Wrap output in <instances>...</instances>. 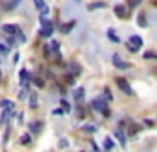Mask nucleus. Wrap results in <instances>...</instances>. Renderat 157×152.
I'll list each match as a JSON object with an SVG mask.
<instances>
[{
    "mask_svg": "<svg viewBox=\"0 0 157 152\" xmlns=\"http://www.w3.org/2000/svg\"><path fill=\"white\" fill-rule=\"evenodd\" d=\"M129 43L133 47H137V48H142V37H139V35H131L129 37Z\"/></svg>",
    "mask_w": 157,
    "mask_h": 152,
    "instance_id": "obj_8",
    "label": "nucleus"
},
{
    "mask_svg": "<svg viewBox=\"0 0 157 152\" xmlns=\"http://www.w3.org/2000/svg\"><path fill=\"white\" fill-rule=\"evenodd\" d=\"M33 4H35L37 9H43L44 6H46V4H44V0H33Z\"/></svg>",
    "mask_w": 157,
    "mask_h": 152,
    "instance_id": "obj_20",
    "label": "nucleus"
},
{
    "mask_svg": "<svg viewBox=\"0 0 157 152\" xmlns=\"http://www.w3.org/2000/svg\"><path fill=\"white\" fill-rule=\"evenodd\" d=\"M65 82H67V83H69V85H70V83H74V76H72V74L69 72V74H67V76H65Z\"/></svg>",
    "mask_w": 157,
    "mask_h": 152,
    "instance_id": "obj_25",
    "label": "nucleus"
},
{
    "mask_svg": "<svg viewBox=\"0 0 157 152\" xmlns=\"http://www.w3.org/2000/svg\"><path fill=\"white\" fill-rule=\"evenodd\" d=\"M72 26H74V23H69V24H63L59 30H61V34H69V32L72 30Z\"/></svg>",
    "mask_w": 157,
    "mask_h": 152,
    "instance_id": "obj_19",
    "label": "nucleus"
},
{
    "mask_svg": "<svg viewBox=\"0 0 157 152\" xmlns=\"http://www.w3.org/2000/svg\"><path fill=\"white\" fill-rule=\"evenodd\" d=\"M61 106H63V111H70V106H69V104H67L65 100L61 102Z\"/></svg>",
    "mask_w": 157,
    "mask_h": 152,
    "instance_id": "obj_28",
    "label": "nucleus"
},
{
    "mask_svg": "<svg viewBox=\"0 0 157 152\" xmlns=\"http://www.w3.org/2000/svg\"><path fill=\"white\" fill-rule=\"evenodd\" d=\"M20 80H22V85H24V83H28V82H30V72L22 69V71H20Z\"/></svg>",
    "mask_w": 157,
    "mask_h": 152,
    "instance_id": "obj_15",
    "label": "nucleus"
},
{
    "mask_svg": "<svg viewBox=\"0 0 157 152\" xmlns=\"http://www.w3.org/2000/svg\"><path fill=\"white\" fill-rule=\"evenodd\" d=\"M148 23H146V17H144V13H141L139 15V26H146Z\"/></svg>",
    "mask_w": 157,
    "mask_h": 152,
    "instance_id": "obj_21",
    "label": "nucleus"
},
{
    "mask_svg": "<svg viewBox=\"0 0 157 152\" xmlns=\"http://www.w3.org/2000/svg\"><path fill=\"white\" fill-rule=\"evenodd\" d=\"M115 137L118 139V143H120L122 147H126V134L122 132V128H117V130H115Z\"/></svg>",
    "mask_w": 157,
    "mask_h": 152,
    "instance_id": "obj_7",
    "label": "nucleus"
},
{
    "mask_svg": "<svg viewBox=\"0 0 157 152\" xmlns=\"http://www.w3.org/2000/svg\"><path fill=\"white\" fill-rule=\"evenodd\" d=\"M69 72L72 74V76H80V72H81V67L76 63V61H70L69 63Z\"/></svg>",
    "mask_w": 157,
    "mask_h": 152,
    "instance_id": "obj_5",
    "label": "nucleus"
},
{
    "mask_svg": "<svg viewBox=\"0 0 157 152\" xmlns=\"http://www.w3.org/2000/svg\"><path fill=\"white\" fill-rule=\"evenodd\" d=\"M19 2H20V0H11V2L8 4V8H9V9H13V8H17V4H19Z\"/></svg>",
    "mask_w": 157,
    "mask_h": 152,
    "instance_id": "obj_26",
    "label": "nucleus"
},
{
    "mask_svg": "<svg viewBox=\"0 0 157 152\" xmlns=\"http://www.w3.org/2000/svg\"><path fill=\"white\" fill-rule=\"evenodd\" d=\"M33 82H35V83L39 85V87H43V85H44V80H41V78H35Z\"/></svg>",
    "mask_w": 157,
    "mask_h": 152,
    "instance_id": "obj_32",
    "label": "nucleus"
},
{
    "mask_svg": "<svg viewBox=\"0 0 157 152\" xmlns=\"http://www.w3.org/2000/svg\"><path fill=\"white\" fill-rule=\"evenodd\" d=\"M104 93H105V98H107V100H111V98H113V95H111V91H109V89H105Z\"/></svg>",
    "mask_w": 157,
    "mask_h": 152,
    "instance_id": "obj_33",
    "label": "nucleus"
},
{
    "mask_svg": "<svg viewBox=\"0 0 157 152\" xmlns=\"http://www.w3.org/2000/svg\"><path fill=\"white\" fill-rule=\"evenodd\" d=\"M52 32H54V24H52V23H48V24H44V26L41 28V32H39V34H41L43 37H48V35H52Z\"/></svg>",
    "mask_w": 157,
    "mask_h": 152,
    "instance_id": "obj_6",
    "label": "nucleus"
},
{
    "mask_svg": "<svg viewBox=\"0 0 157 152\" xmlns=\"http://www.w3.org/2000/svg\"><path fill=\"white\" fill-rule=\"evenodd\" d=\"M74 98H76V102H81V100L85 98V89H83V87L76 89V93H74Z\"/></svg>",
    "mask_w": 157,
    "mask_h": 152,
    "instance_id": "obj_11",
    "label": "nucleus"
},
{
    "mask_svg": "<svg viewBox=\"0 0 157 152\" xmlns=\"http://www.w3.org/2000/svg\"><path fill=\"white\" fill-rule=\"evenodd\" d=\"M93 108H94L96 111H100L104 117H109V115H111L109 110H107V106H105V102H104L102 98H94V100H93Z\"/></svg>",
    "mask_w": 157,
    "mask_h": 152,
    "instance_id": "obj_2",
    "label": "nucleus"
},
{
    "mask_svg": "<svg viewBox=\"0 0 157 152\" xmlns=\"http://www.w3.org/2000/svg\"><path fill=\"white\" fill-rule=\"evenodd\" d=\"M117 85L126 93V95H133V91H131V87H129V83L124 80V78H117Z\"/></svg>",
    "mask_w": 157,
    "mask_h": 152,
    "instance_id": "obj_4",
    "label": "nucleus"
},
{
    "mask_svg": "<svg viewBox=\"0 0 157 152\" xmlns=\"http://www.w3.org/2000/svg\"><path fill=\"white\" fill-rule=\"evenodd\" d=\"M115 13L118 15V19H126V6H122V4L115 6Z\"/></svg>",
    "mask_w": 157,
    "mask_h": 152,
    "instance_id": "obj_10",
    "label": "nucleus"
},
{
    "mask_svg": "<svg viewBox=\"0 0 157 152\" xmlns=\"http://www.w3.org/2000/svg\"><path fill=\"white\" fill-rule=\"evenodd\" d=\"M142 2V0H128V4H129V8H137L139 4Z\"/></svg>",
    "mask_w": 157,
    "mask_h": 152,
    "instance_id": "obj_23",
    "label": "nucleus"
},
{
    "mask_svg": "<svg viewBox=\"0 0 157 152\" xmlns=\"http://www.w3.org/2000/svg\"><path fill=\"white\" fill-rule=\"evenodd\" d=\"M0 82H2V72H0Z\"/></svg>",
    "mask_w": 157,
    "mask_h": 152,
    "instance_id": "obj_37",
    "label": "nucleus"
},
{
    "mask_svg": "<svg viewBox=\"0 0 157 152\" xmlns=\"http://www.w3.org/2000/svg\"><path fill=\"white\" fill-rule=\"evenodd\" d=\"M144 58H146V59H155V54H153V52H146Z\"/></svg>",
    "mask_w": 157,
    "mask_h": 152,
    "instance_id": "obj_29",
    "label": "nucleus"
},
{
    "mask_svg": "<svg viewBox=\"0 0 157 152\" xmlns=\"http://www.w3.org/2000/svg\"><path fill=\"white\" fill-rule=\"evenodd\" d=\"M6 52H8V48L4 45H0V54H6Z\"/></svg>",
    "mask_w": 157,
    "mask_h": 152,
    "instance_id": "obj_36",
    "label": "nucleus"
},
{
    "mask_svg": "<svg viewBox=\"0 0 157 152\" xmlns=\"http://www.w3.org/2000/svg\"><path fill=\"white\" fill-rule=\"evenodd\" d=\"M28 93H30V91H28V89L24 87V89H22V91L19 93V97H20V98H24V97H28Z\"/></svg>",
    "mask_w": 157,
    "mask_h": 152,
    "instance_id": "obj_27",
    "label": "nucleus"
},
{
    "mask_svg": "<svg viewBox=\"0 0 157 152\" xmlns=\"http://www.w3.org/2000/svg\"><path fill=\"white\" fill-rule=\"evenodd\" d=\"M30 130L33 134H39L41 130H43V122L41 121H33V122H30Z\"/></svg>",
    "mask_w": 157,
    "mask_h": 152,
    "instance_id": "obj_9",
    "label": "nucleus"
},
{
    "mask_svg": "<svg viewBox=\"0 0 157 152\" xmlns=\"http://www.w3.org/2000/svg\"><path fill=\"white\" fill-rule=\"evenodd\" d=\"M2 32L4 34H8V35H17L19 37V41H26V37L22 35V30H20V26H17V24H6V26H2Z\"/></svg>",
    "mask_w": 157,
    "mask_h": 152,
    "instance_id": "obj_1",
    "label": "nucleus"
},
{
    "mask_svg": "<svg viewBox=\"0 0 157 152\" xmlns=\"http://www.w3.org/2000/svg\"><path fill=\"white\" fill-rule=\"evenodd\" d=\"M107 37L113 41V43H118V35L115 34V30H107Z\"/></svg>",
    "mask_w": 157,
    "mask_h": 152,
    "instance_id": "obj_17",
    "label": "nucleus"
},
{
    "mask_svg": "<svg viewBox=\"0 0 157 152\" xmlns=\"http://www.w3.org/2000/svg\"><path fill=\"white\" fill-rule=\"evenodd\" d=\"M78 2H80V0H78Z\"/></svg>",
    "mask_w": 157,
    "mask_h": 152,
    "instance_id": "obj_38",
    "label": "nucleus"
},
{
    "mask_svg": "<svg viewBox=\"0 0 157 152\" xmlns=\"http://www.w3.org/2000/svg\"><path fill=\"white\" fill-rule=\"evenodd\" d=\"M11 113H13V108H11V110H4V115H2V119H0V124H6L8 119L11 117Z\"/></svg>",
    "mask_w": 157,
    "mask_h": 152,
    "instance_id": "obj_12",
    "label": "nucleus"
},
{
    "mask_svg": "<svg viewBox=\"0 0 157 152\" xmlns=\"http://www.w3.org/2000/svg\"><path fill=\"white\" fill-rule=\"evenodd\" d=\"M144 122H146V126H150V128H152V126H153V121H152V119H146V121H144Z\"/></svg>",
    "mask_w": 157,
    "mask_h": 152,
    "instance_id": "obj_35",
    "label": "nucleus"
},
{
    "mask_svg": "<svg viewBox=\"0 0 157 152\" xmlns=\"http://www.w3.org/2000/svg\"><path fill=\"white\" fill-rule=\"evenodd\" d=\"M28 95H30V108L35 110L37 108V93H28Z\"/></svg>",
    "mask_w": 157,
    "mask_h": 152,
    "instance_id": "obj_13",
    "label": "nucleus"
},
{
    "mask_svg": "<svg viewBox=\"0 0 157 152\" xmlns=\"http://www.w3.org/2000/svg\"><path fill=\"white\" fill-rule=\"evenodd\" d=\"M20 143H22V145H30V143H32V136H30V134H22V136H20Z\"/></svg>",
    "mask_w": 157,
    "mask_h": 152,
    "instance_id": "obj_16",
    "label": "nucleus"
},
{
    "mask_svg": "<svg viewBox=\"0 0 157 152\" xmlns=\"http://www.w3.org/2000/svg\"><path fill=\"white\" fill-rule=\"evenodd\" d=\"M83 130H85V132H94L96 126H83Z\"/></svg>",
    "mask_w": 157,
    "mask_h": 152,
    "instance_id": "obj_31",
    "label": "nucleus"
},
{
    "mask_svg": "<svg viewBox=\"0 0 157 152\" xmlns=\"http://www.w3.org/2000/svg\"><path fill=\"white\" fill-rule=\"evenodd\" d=\"M59 147H61V148H65V147H69V141H67V139H61V141H59Z\"/></svg>",
    "mask_w": 157,
    "mask_h": 152,
    "instance_id": "obj_30",
    "label": "nucleus"
},
{
    "mask_svg": "<svg viewBox=\"0 0 157 152\" xmlns=\"http://www.w3.org/2000/svg\"><path fill=\"white\" fill-rule=\"evenodd\" d=\"M96 8H105V4H104V2H96V4H91V6H89V9H96Z\"/></svg>",
    "mask_w": 157,
    "mask_h": 152,
    "instance_id": "obj_24",
    "label": "nucleus"
},
{
    "mask_svg": "<svg viewBox=\"0 0 157 152\" xmlns=\"http://www.w3.org/2000/svg\"><path fill=\"white\" fill-rule=\"evenodd\" d=\"M111 59H113V65H115L117 69H120V71H126V69L129 67V63H126L118 54H113V58H111Z\"/></svg>",
    "mask_w": 157,
    "mask_h": 152,
    "instance_id": "obj_3",
    "label": "nucleus"
},
{
    "mask_svg": "<svg viewBox=\"0 0 157 152\" xmlns=\"http://www.w3.org/2000/svg\"><path fill=\"white\" fill-rule=\"evenodd\" d=\"M137 130H139V126H137V124H133V122H129V121H128V136H133V134L137 132Z\"/></svg>",
    "mask_w": 157,
    "mask_h": 152,
    "instance_id": "obj_14",
    "label": "nucleus"
},
{
    "mask_svg": "<svg viewBox=\"0 0 157 152\" xmlns=\"http://www.w3.org/2000/svg\"><path fill=\"white\" fill-rule=\"evenodd\" d=\"M104 148H105V150H109V148H113V141H111L109 137H107V139L104 141Z\"/></svg>",
    "mask_w": 157,
    "mask_h": 152,
    "instance_id": "obj_22",
    "label": "nucleus"
},
{
    "mask_svg": "<svg viewBox=\"0 0 157 152\" xmlns=\"http://www.w3.org/2000/svg\"><path fill=\"white\" fill-rule=\"evenodd\" d=\"M128 48H129V52H137V50H139L137 47H133V45H131V43H129V47H128Z\"/></svg>",
    "mask_w": 157,
    "mask_h": 152,
    "instance_id": "obj_34",
    "label": "nucleus"
},
{
    "mask_svg": "<svg viewBox=\"0 0 157 152\" xmlns=\"http://www.w3.org/2000/svg\"><path fill=\"white\" fill-rule=\"evenodd\" d=\"M0 106H2L4 110H11V108H13V102H11V100H8V98H4L2 102H0Z\"/></svg>",
    "mask_w": 157,
    "mask_h": 152,
    "instance_id": "obj_18",
    "label": "nucleus"
}]
</instances>
